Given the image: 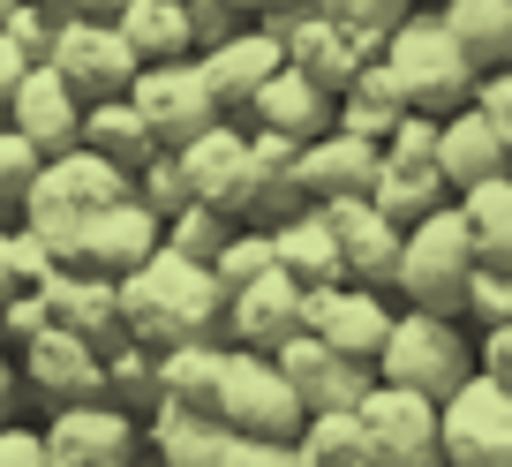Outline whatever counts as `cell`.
<instances>
[{
  "label": "cell",
  "instance_id": "obj_1",
  "mask_svg": "<svg viewBox=\"0 0 512 467\" xmlns=\"http://www.w3.org/2000/svg\"><path fill=\"white\" fill-rule=\"evenodd\" d=\"M121 332L174 347V339H211L226 332V287L204 257L159 242L136 272H121Z\"/></svg>",
  "mask_w": 512,
  "mask_h": 467
},
{
  "label": "cell",
  "instance_id": "obj_2",
  "mask_svg": "<svg viewBox=\"0 0 512 467\" xmlns=\"http://www.w3.org/2000/svg\"><path fill=\"white\" fill-rule=\"evenodd\" d=\"M128 189H136V174H128V166H113L106 151H91V144L46 151L38 181L23 189V226H31V234L53 249V257H68L76 226L91 219V211H106L113 196H128Z\"/></svg>",
  "mask_w": 512,
  "mask_h": 467
},
{
  "label": "cell",
  "instance_id": "obj_3",
  "mask_svg": "<svg viewBox=\"0 0 512 467\" xmlns=\"http://www.w3.org/2000/svg\"><path fill=\"white\" fill-rule=\"evenodd\" d=\"M384 68L400 76L407 106L437 113V121H445L452 106H467V98H475V76H482V68L467 61V46L452 38L445 8H437V16H415V8H407V16L384 31Z\"/></svg>",
  "mask_w": 512,
  "mask_h": 467
},
{
  "label": "cell",
  "instance_id": "obj_4",
  "mask_svg": "<svg viewBox=\"0 0 512 467\" xmlns=\"http://www.w3.org/2000/svg\"><path fill=\"white\" fill-rule=\"evenodd\" d=\"M467 370H475V347H467V324L452 317V309H422V302L392 309V332H384V347H377V377L445 400Z\"/></svg>",
  "mask_w": 512,
  "mask_h": 467
},
{
  "label": "cell",
  "instance_id": "obj_5",
  "mask_svg": "<svg viewBox=\"0 0 512 467\" xmlns=\"http://www.w3.org/2000/svg\"><path fill=\"white\" fill-rule=\"evenodd\" d=\"M475 234H467L460 204H437L422 211L415 226H407L400 242V294L422 309H452V317H467V279H475Z\"/></svg>",
  "mask_w": 512,
  "mask_h": 467
},
{
  "label": "cell",
  "instance_id": "obj_6",
  "mask_svg": "<svg viewBox=\"0 0 512 467\" xmlns=\"http://www.w3.org/2000/svg\"><path fill=\"white\" fill-rule=\"evenodd\" d=\"M437 445L452 467H512V385L490 370H467L437 400Z\"/></svg>",
  "mask_w": 512,
  "mask_h": 467
},
{
  "label": "cell",
  "instance_id": "obj_7",
  "mask_svg": "<svg viewBox=\"0 0 512 467\" xmlns=\"http://www.w3.org/2000/svg\"><path fill=\"white\" fill-rule=\"evenodd\" d=\"M211 415L234 422V430H256V437H294L309 407H302V392L287 385L279 355H264V347H234V339H226V370H219V400H211Z\"/></svg>",
  "mask_w": 512,
  "mask_h": 467
},
{
  "label": "cell",
  "instance_id": "obj_8",
  "mask_svg": "<svg viewBox=\"0 0 512 467\" xmlns=\"http://www.w3.org/2000/svg\"><path fill=\"white\" fill-rule=\"evenodd\" d=\"M362 430H369V467H437V392L392 385V377H369L362 400Z\"/></svg>",
  "mask_w": 512,
  "mask_h": 467
},
{
  "label": "cell",
  "instance_id": "obj_9",
  "mask_svg": "<svg viewBox=\"0 0 512 467\" xmlns=\"http://www.w3.org/2000/svg\"><path fill=\"white\" fill-rule=\"evenodd\" d=\"M144 452V430L121 400L91 392V400H61L46 422V460L53 467H128Z\"/></svg>",
  "mask_w": 512,
  "mask_h": 467
},
{
  "label": "cell",
  "instance_id": "obj_10",
  "mask_svg": "<svg viewBox=\"0 0 512 467\" xmlns=\"http://www.w3.org/2000/svg\"><path fill=\"white\" fill-rule=\"evenodd\" d=\"M128 98L144 106V121L159 129V144H189L196 129H211V121L226 113L196 53H181V61H144L136 83H128Z\"/></svg>",
  "mask_w": 512,
  "mask_h": 467
},
{
  "label": "cell",
  "instance_id": "obj_11",
  "mask_svg": "<svg viewBox=\"0 0 512 467\" xmlns=\"http://www.w3.org/2000/svg\"><path fill=\"white\" fill-rule=\"evenodd\" d=\"M46 61L61 68V76L76 83L83 98L128 91V83H136V68H144L121 23H113V16H76V8L61 16V31H53V53H46Z\"/></svg>",
  "mask_w": 512,
  "mask_h": 467
},
{
  "label": "cell",
  "instance_id": "obj_12",
  "mask_svg": "<svg viewBox=\"0 0 512 467\" xmlns=\"http://www.w3.org/2000/svg\"><path fill=\"white\" fill-rule=\"evenodd\" d=\"M159 242H166V219H159V211H151L136 189H128V196H113L106 211H91V219L76 226V242H68L61 264H83V272L121 279V272H136V264H144Z\"/></svg>",
  "mask_w": 512,
  "mask_h": 467
},
{
  "label": "cell",
  "instance_id": "obj_13",
  "mask_svg": "<svg viewBox=\"0 0 512 467\" xmlns=\"http://www.w3.org/2000/svg\"><path fill=\"white\" fill-rule=\"evenodd\" d=\"M264 23H279L287 61L302 68V76H317L332 98L354 83V68H362V61H377V46H369L362 31H347L339 16H324L317 0H294V8H279V16H264Z\"/></svg>",
  "mask_w": 512,
  "mask_h": 467
},
{
  "label": "cell",
  "instance_id": "obj_14",
  "mask_svg": "<svg viewBox=\"0 0 512 467\" xmlns=\"http://www.w3.org/2000/svg\"><path fill=\"white\" fill-rule=\"evenodd\" d=\"M16 370H23V385H31L46 407L91 400V392H106V347H98L91 332L46 324V332H31V339L16 347Z\"/></svg>",
  "mask_w": 512,
  "mask_h": 467
},
{
  "label": "cell",
  "instance_id": "obj_15",
  "mask_svg": "<svg viewBox=\"0 0 512 467\" xmlns=\"http://www.w3.org/2000/svg\"><path fill=\"white\" fill-rule=\"evenodd\" d=\"M302 324L324 332L339 355L377 362L384 332H392V302H384V287H369V279H324V287L302 294Z\"/></svg>",
  "mask_w": 512,
  "mask_h": 467
},
{
  "label": "cell",
  "instance_id": "obj_16",
  "mask_svg": "<svg viewBox=\"0 0 512 467\" xmlns=\"http://www.w3.org/2000/svg\"><path fill=\"white\" fill-rule=\"evenodd\" d=\"M324 219H332L339 234V257H347V279H369V287H400V242L407 226L392 219V211L377 204V196H332L324 204Z\"/></svg>",
  "mask_w": 512,
  "mask_h": 467
},
{
  "label": "cell",
  "instance_id": "obj_17",
  "mask_svg": "<svg viewBox=\"0 0 512 467\" xmlns=\"http://www.w3.org/2000/svg\"><path fill=\"white\" fill-rule=\"evenodd\" d=\"M279 355V370H287V385L302 392V407H354L369 392V377H377V362H354V355H339L324 332H287L272 347Z\"/></svg>",
  "mask_w": 512,
  "mask_h": 467
},
{
  "label": "cell",
  "instance_id": "obj_18",
  "mask_svg": "<svg viewBox=\"0 0 512 467\" xmlns=\"http://www.w3.org/2000/svg\"><path fill=\"white\" fill-rule=\"evenodd\" d=\"M302 294H309V287L287 272V264L241 279V287L226 294V339H234V347H264V355H272L287 332H302Z\"/></svg>",
  "mask_w": 512,
  "mask_h": 467
},
{
  "label": "cell",
  "instance_id": "obj_19",
  "mask_svg": "<svg viewBox=\"0 0 512 467\" xmlns=\"http://www.w3.org/2000/svg\"><path fill=\"white\" fill-rule=\"evenodd\" d=\"M377 159H384V144H369V136H354V129H324V136H309L302 151H294V189H302V204H332V196H362L369 181H377Z\"/></svg>",
  "mask_w": 512,
  "mask_h": 467
},
{
  "label": "cell",
  "instance_id": "obj_20",
  "mask_svg": "<svg viewBox=\"0 0 512 467\" xmlns=\"http://www.w3.org/2000/svg\"><path fill=\"white\" fill-rule=\"evenodd\" d=\"M83 106H91V98H83L53 61H31L23 83H16V98H8V121H16L38 151H68L83 136Z\"/></svg>",
  "mask_w": 512,
  "mask_h": 467
},
{
  "label": "cell",
  "instance_id": "obj_21",
  "mask_svg": "<svg viewBox=\"0 0 512 467\" xmlns=\"http://www.w3.org/2000/svg\"><path fill=\"white\" fill-rule=\"evenodd\" d=\"M174 151H181V166H189V189L241 219V204H249V129H234V113H219L211 129H196L189 144H174Z\"/></svg>",
  "mask_w": 512,
  "mask_h": 467
},
{
  "label": "cell",
  "instance_id": "obj_22",
  "mask_svg": "<svg viewBox=\"0 0 512 467\" xmlns=\"http://www.w3.org/2000/svg\"><path fill=\"white\" fill-rule=\"evenodd\" d=\"M196 61H204V76H211V91H219L226 113H249V98L264 91V76L287 61V38H279V23H256V31L211 38Z\"/></svg>",
  "mask_w": 512,
  "mask_h": 467
},
{
  "label": "cell",
  "instance_id": "obj_23",
  "mask_svg": "<svg viewBox=\"0 0 512 467\" xmlns=\"http://www.w3.org/2000/svg\"><path fill=\"white\" fill-rule=\"evenodd\" d=\"M38 294H46V317H53V324L91 332L98 347H106V339H121V279L83 272V264H53V272L38 279Z\"/></svg>",
  "mask_w": 512,
  "mask_h": 467
},
{
  "label": "cell",
  "instance_id": "obj_24",
  "mask_svg": "<svg viewBox=\"0 0 512 467\" xmlns=\"http://www.w3.org/2000/svg\"><path fill=\"white\" fill-rule=\"evenodd\" d=\"M332 113H339V98L324 91L317 76H302L294 61H279L272 76H264V91L249 98V121H256V129H279V136H294V144L324 136V129H332Z\"/></svg>",
  "mask_w": 512,
  "mask_h": 467
},
{
  "label": "cell",
  "instance_id": "obj_25",
  "mask_svg": "<svg viewBox=\"0 0 512 467\" xmlns=\"http://www.w3.org/2000/svg\"><path fill=\"white\" fill-rule=\"evenodd\" d=\"M437 166H445L452 196L475 189V181H490V174H512L505 136H497V121L475 106V98H467V106H452L445 121H437Z\"/></svg>",
  "mask_w": 512,
  "mask_h": 467
},
{
  "label": "cell",
  "instance_id": "obj_26",
  "mask_svg": "<svg viewBox=\"0 0 512 467\" xmlns=\"http://www.w3.org/2000/svg\"><path fill=\"white\" fill-rule=\"evenodd\" d=\"M369 196H377V204L392 211L400 226H415L422 211L452 204V181H445V166H437V151H384Z\"/></svg>",
  "mask_w": 512,
  "mask_h": 467
},
{
  "label": "cell",
  "instance_id": "obj_27",
  "mask_svg": "<svg viewBox=\"0 0 512 467\" xmlns=\"http://www.w3.org/2000/svg\"><path fill=\"white\" fill-rule=\"evenodd\" d=\"M272 249L302 287L347 279V257H339V234H332V219H324V204H294L287 219H272Z\"/></svg>",
  "mask_w": 512,
  "mask_h": 467
},
{
  "label": "cell",
  "instance_id": "obj_28",
  "mask_svg": "<svg viewBox=\"0 0 512 467\" xmlns=\"http://www.w3.org/2000/svg\"><path fill=\"white\" fill-rule=\"evenodd\" d=\"M76 144L106 151L113 166H128V174H136V166L159 151V129L144 121V106H136L128 91H113V98H91V106H83V136H76Z\"/></svg>",
  "mask_w": 512,
  "mask_h": 467
},
{
  "label": "cell",
  "instance_id": "obj_29",
  "mask_svg": "<svg viewBox=\"0 0 512 467\" xmlns=\"http://www.w3.org/2000/svg\"><path fill=\"white\" fill-rule=\"evenodd\" d=\"M113 23L128 31L136 61H181V53L204 46V31H196V8H189V0H128Z\"/></svg>",
  "mask_w": 512,
  "mask_h": 467
},
{
  "label": "cell",
  "instance_id": "obj_30",
  "mask_svg": "<svg viewBox=\"0 0 512 467\" xmlns=\"http://www.w3.org/2000/svg\"><path fill=\"white\" fill-rule=\"evenodd\" d=\"M400 113H407V91H400V76L384 68V53L377 61H362L354 68V83L339 91V129H354V136H369V144H384V136L400 129Z\"/></svg>",
  "mask_w": 512,
  "mask_h": 467
},
{
  "label": "cell",
  "instance_id": "obj_31",
  "mask_svg": "<svg viewBox=\"0 0 512 467\" xmlns=\"http://www.w3.org/2000/svg\"><path fill=\"white\" fill-rule=\"evenodd\" d=\"M219 370H226V332L174 339V347H159V400L211 407V400H219Z\"/></svg>",
  "mask_w": 512,
  "mask_h": 467
},
{
  "label": "cell",
  "instance_id": "obj_32",
  "mask_svg": "<svg viewBox=\"0 0 512 467\" xmlns=\"http://www.w3.org/2000/svg\"><path fill=\"white\" fill-rule=\"evenodd\" d=\"M452 204H460L467 234H475V257L497 264V272H512V174L475 181V189H460Z\"/></svg>",
  "mask_w": 512,
  "mask_h": 467
},
{
  "label": "cell",
  "instance_id": "obj_33",
  "mask_svg": "<svg viewBox=\"0 0 512 467\" xmlns=\"http://www.w3.org/2000/svg\"><path fill=\"white\" fill-rule=\"evenodd\" d=\"M294 445H302V467H369L362 407H309Z\"/></svg>",
  "mask_w": 512,
  "mask_h": 467
},
{
  "label": "cell",
  "instance_id": "obj_34",
  "mask_svg": "<svg viewBox=\"0 0 512 467\" xmlns=\"http://www.w3.org/2000/svg\"><path fill=\"white\" fill-rule=\"evenodd\" d=\"M445 23L475 68H512V0H445Z\"/></svg>",
  "mask_w": 512,
  "mask_h": 467
},
{
  "label": "cell",
  "instance_id": "obj_35",
  "mask_svg": "<svg viewBox=\"0 0 512 467\" xmlns=\"http://www.w3.org/2000/svg\"><path fill=\"white\" fill-rule=\"evenodd\" d=\"M106 400L121 407H159V347L136 332L106 339Z\"/></svg>",
  "mask_w": 512,
  "mask_h": 467
},
{
  "label": "cell",
  "instance_id": "obj_36",
  "mask_svg": "<svg viewBox=\"0 0 512 467\" xmlns=\"http://www.w3.org/2000/svg\"><path fill=\"white\" fill-rule=\"evenodd\" d=\"M279 264V249H272V226H256V219H234V234L219 242V257H211V272H219V287L234 294L241 279H256V272H272Z\"/></svg>",
  "mask_w": 512,
  "mask_h": 467
},
{
  "label": "cell",
  "instance_id": "obj_37",
  "mask_svg": "<svg viewBox=\"0 0 512 467\" xmlns=\"http://www.w3.org/2000/svg\"><path fill=\"white\" fill-rule=\"evenodd\" d=\"M136 196H144L159 219H174L181 204H196V189H189V166H181V151L174 144H159L144 166H136Z\"/></svg>",
  "mask_w": 512,
  "mask_h": 467
},
{
  "label": "cell",
  "instance_id": "obj_38",
  "mask_svg": "<svg viewBox=\"0 0 512 467\" xmlns=\"http://www.w3.org/2000/svg\"><path fill=\"white\" fill-rule=\"evenodd\" d=\"M226 234H234V211H219V204H204V196H196V204H181L174 219H166V242L174 249H189V257H219V242Z\"/></svg>",
  "mask_w": 512,
  "mask_h": 467
},
{
  "label": "cell",
  "instance_id": "obj_39",
  "mask_svg": "<svg viewBox=\"0 0 512 467\" xmlns=\"http://www.w3.org/2000/svg\"><path fill=\"white\" fill-rule=\"evenodd\" d=\"M38 166H46V151H38L16 121H0V204L8 211H23V189L38 181Z\"/></svg>",
  "mask_w": 512,
  "mask_h": 467
},
{
  "label": "cell",
  "instance_id": "obj_40",
  "mask_svg": "<svg viewBox=\"0 0 512 467\" xmlns=\"http://www.w3.org/2000/svg\"><path fill=\"white\" fill-rule=\"evenodd\" d=\"M317 8H324V16H339L347 31H362L369 46L384 53V31H392V23H400L415 0H317Z\"/></svg>",
  "mask_w": 512,
  "mask_h": 467
},
{
  "label": "cell",
  "instance_id": "obj_41",
  "mask_svg": "<svg viewBox=\"0 0 512 467\" xmlns=\"http://www.w3.org/2000/svg\"><path fill=\"white\" fill-rule=\"evenodd\" d=\"M467 317H475V324H505L512 317V272L475 264V279H467Z\"/></svg>",
  "mask_w": 512,
  "mask_h": 467
},
{
  "label": "cell",
  "instance_id": "obj_42",
  "mask_svg": "<svg viewBox=\"0 0 512 467\" xmlns=\"http://www.w3.org/2000/svg\"><path fill=\"white\" fill-rule=\"evenodd\" d=\"M0 31L16 38V46L31 53V61H46V53H53V31H61V23L46 16V0H16V8H8V23H0Z\"/></svg>",
  "mask_w": 512,
  "mask_h": 467
},
{
  "label": "cell",
  "instance_id": "obj_43",
  "mask_svg": "<svg viewBox=\"0 0 512 467\" xmlns=\"http://www.w3.org/2000/svg\"><path fill=\"white\" fill-rule=\"evenodd\" d=\"M46 294H38V287H16V294H8V302H0V339H8V347H23V339H31V332H46Z\"/></svg>",
  "mask_w": 512,
  "mask_h": 467
},
{
  "label": "cell",
  "instance_id": "obj_44",
  "mask_svg": "<svg viewBox=\"0 0 512 467\" xmlns=\"http://www.w3.org/2000/svg\"><path fill=\"white\" fill-rule=\"evenodd\" d=\"M475 106L497 121V136H505V151H512V68H482L475 76Z\"/></svg>",
  "mask_w": 512,
  "mask_h": 467
},
{
  "label": "cell",
  "instance_id": "obj_45",
  "mask_svg": "<svg viewBox=\"0 0 512 467\" xmlns=\"http://www.w3.org/2000/svg\"><path fill=\"white\" fill-rule=\"evenodd\" d=\"M0 467H53L46 460V430H31V422H0Z\"/></svg>",
  "mask_w": 512,
  "mask_h": 467
},
{
  "label": "cell",
  "instance_id": "obj_46",
  "mask_svg": "<svg viewBox=\"0 0 512 467\" xmlns=\"http://www.w3.org/2000/svg\"><path fill=\"white\" fill-rule=\"evenodd\" d=\"M475 370H490V377L512 385V317L505 324H475Z\"/></svg>",
  "mask_w": 512,
  "mask_h": 467
},
{
  "label": "cell",
  "instance_id": "obj_47",
  "mask_svg": "<svg viewBox=\"0 0 512 467\" xmlns=\"http://www.w3.org/2000/svg\"><path fill=\"white\" fill-rule=\"evenodd\" d=\"M16 287H31V264H23V219L16 226L0 219V302H8Z\"/></svg>",
  "mask_w": 512,
  "mask_h": 467
},
{
  "label": "cell",
  "instance_id": "obj_48",
  "mask_svg": "<svg viewBox=\"0 0 512 467\" xmlns=\"http://www.w3.org/2000/svg\"><path fill=\"white\" fill-rule=\"evenodd\" d=\"M23 68H31V53H23L16 38H8V31H0V121H8V98H16Z\"/></svg>",
  "mask_w": 512,
  "mask_h": 467
},
{
  "label": "cell",
  "instance_id": "obj_49",
  "mask_svg": "<svg viewBox=\"0 0 512 467\" xmlns=\"http://www.w3.org/2000/svg\"><path fill=\"white\" fill-rule=\"evenodd\" d=\"M16 377H23V370L0 355V422H8V407H16Z\"/></svg>",
  "mask_w": 512,
  "mask_h": 467
},
{
  "label": "cell",
  "instance_id": "obj_50",
  "mask_svg": "<svg viewBox=\"0 0 512 467\" xmlns=\"http://www.w3.org/2000/svg\"><path fill=\"white\" fill-rule=\"evenodd\" d=\"M234 16H279V8H294V0H226Z\"/></svg>",
  "mask_w": 512,
  "mask_h": 467
},
{
  "label": "cell",
  "instance_id": "obj_51",
  "mask_svg": "<svg viewBox=\"0 0 512 467\" xmlns=\"http://www.w3.org/2000/svg\"><path fill=\"white\" fill-rule=\"evenodd\" d=\"M61 8H76V16H121L128 0H61Z\"/></svg>",
  "mask_w": 512,
  "mask_h": 467
},
{
  "label": "cell",
  "instance_id": "obj_52",
  "mask_svg": "<svg viewBox=\"0 0 512 467\" xmlns=\"http://www.w3.org/2000/svg\"><path fill=\"white\" fill-rule=\"evenodd\" d=\"M8 8H16V0H0V23H8Z\"/></svg>",
  "mask_w": 512,
  "mask_h": 467
},
{
  "label": "cell",
  "instance_id": "obj_53",
  "mask_svg": "<svg viewBox=\"0 0 512 467\" xmlns=\"http://www.w3.org/2000/svg\"><path fill=\"white\" fill-rule=\"evenodd\" d=\"M0 219H8V204H0Z\"/></svg>",
  "mask_w": 512,
  "mask_h": 467
}]
</instances>
